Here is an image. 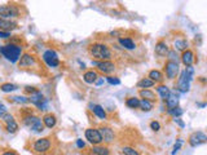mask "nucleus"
<instances>
[{
	"label": "nucleus",
	"mask_w": 207,
	"mask_h": 155,
	"mask_svg": "<svg viewBox=\"0 0 207 155\" xmlns=\"http://www.w3.org/2000/svg\"><path fill=\"white\" fill-rule=\"evenodd\" d=\"M90 52H91V54H92L95 58L100 59V62H102V61H109V58L112 57L110 49H109L105 44H101V43L92 44L91 48H90Z\"/></svg>",
	"instance_id": "1"
},
{
	"label": "nucleus",
	"mask_w": 207,
	"mask_h": 155,
	"mask_svg": "<svg viewBox=\"0 0 207 155\" xmlns=\"http://www.w3.org/2000/svg\"><path fill=\"white\" fill-rule=\"evenodd\" d=\"M21 47L18 45H14V44H7V45H3L0 48V52H2V54L10 62H17L19 61V56H21Z\"/></svg>",
	"instance_id": "2"
},
{
	"label": "nucleus",
	"mask_w": 207,
	"mask_h": 155,
	"mask_svg": "<svg viewBox=\"0 0 207 155\" xmlns=\"http://www.w3.org/2000/svg\"><path fill=\"white\" fill-rule=\"evenodd\" d=\"M24 124H25L26 127L31 128L34 132H38V133L44 129V123L41 121L40 118L34 116V115H30V116L24 118Z\"/></svg>",
	"instance_id": "3"
},
{
	"label": "nucleus",
	"mask_w": 207,
	"mask_h": 155,
	"mask_svg": "<svg viewBox=\"0 0 207 155\" xmlns=\"http://www.w3.org/2000/svg\"><path fill=\"white\" fill-rule=\"evenodd\" d=\"M43 59H44V62L49 66V67H56L60 65V59H58V56L54 50L52 49H48L46 50L44 53H43Z\"/></svg>",
	"instance_id": "4"
},
{
	"label": "nucleus",
	"mask_w": 207,
	"mask_h": 155,
	"mask_svg": "<svg viewBox=\"0 0 207 155\" xmlns=\"http://www.w3.org/2000/svg\"><path fill=\"white\" fill-rule=\"evenodd\" d=\"M85 138L93 145H99L104 141L101 132L99 129H93V128H90L85 131Z\"/></svg>",
	"instance_id": "5"
},
{
	"label": "nucleus",
	"mask_w": 207,
	"mask_h": 155,
	"mask_svg": "<svg viewBox=\"0 0 207 155\" xmlns=\"http://www.w3.org/2000/svg\"><path fill=\"white\" fill-rule=\"evenodd\" d=\"M30 102H32L34 105H36V106L39 107V110H43V111L47 110L48 101H47V98L43 96L40 92H36V93H34V95H31Z\"/></svg>",
	"instance_id": "6"
},
{
	"label": "nucleus",
	"mask_w": 207,
	"mask_h": 155,
	"mask_svg": "<svg viewBox=\"0 0 207 155\" xmlns=\"http://www.w3.org/2000/svg\"><path fill=\"white\" fill-rule=\"evenodd\" d=\"M206 142H207V136L203 132H194L189 137V145L192 147H197L199 145L206 143Z\"/></svg>",
	"instance_id": "7"
},
{
	"label": "nucleus",
	"mask_w": 207,
	"mask_h": 155,
	"mask_svg": "<svg viewBox=\"0 0 207 155\" xmlns=\"http://www.w3.org/2000/svg\"><path fill=\"white\" fill-rule=\"evenodd\" d=\"M165 70H166V75L168 79H175L177 76V72H179V65L176 61H168L166 66H165Z\"/></svg>",
	"instance_id": "8"
},
{
	"label": "nucleus",
	"mask_w": 207,
	"mask_h": 155,
	"mask_svg": "<svg viewBox=\"0 0 207 155\" xmlns=\"http://www.w3.org/2000/svg\"><path fill=\"white\" fill-rule=\"evenodd\" d=\"M93 65L97 66L101 72L104 74H112V72L115 70V65L110 61H102V62H93Z\"/></svg>",
	"instance_id": "9"
},
{
	"label": "nucleus",
	"mask_w": 207,
	"mask_h": 155,
	"mask_svg": "<svg viewBox=\"0 0 207 155\" xmlns=\"http://www.w3.org/2000/svg\"><path fill=\"white\" fill-rule=\"evenodd\" d=\"M51 147V141L48 138H40L36 140L34 143V150L36 152H46Z\"/></svg>",
	"instance_id": "10"
},
{
	"label": "nucleus",
	"mask_w": 207,
	"mask_h": 155,
	"mask_svg": "<svg viewBox=\"0 0 207 155\" xmlns=\"http://www.w3.org/2000/svg\"><path fill=\"white\" fill-rule=\"evenodd\" d=\"M189 87H190V80L187 78L185 75V71L181 72V75L179 78V83H177V89L181 92V93H187L189 90Z\"/></svg>",
	"instance_id": "11"
},
{
	"label": "nucleus",
	"mask_w": 207,
	"mask_h": 155,
	"mask_svg": "<svg viewBox=\"0 0 207 155\" xmlns=\"http://www.w3.org/2000/svg\"><path fill=\"white\" fill-rule=\"evenodd\" d=\"M0 16H2V19L16 17V16H18V10L14 7H2L0 8Z\"/></svg>",
	"instance_id": "12"
},
{
	"label": "nucleus",
	"mask_w": 207,
	"mask_h": 155,
	"mask_svg": "<svg viewBox=\"0 0 207 155\" xmlns=\"http://www.w3.org/2000/svg\"><path fill=\"white\" fill-rule=\"evenodd\" d=\"M181 61H182V64L189 67L193 65V62H194V54H193V52L192 50H185L182 52V54H181Z\"/></svg>",
	"instance_id": "13"
},
{
	"label": "nucleus",
	"mask_w": 207,
	"mask_h": 155,
	"mask_svg": "<svg viewBox=\"0 0 207 155\" xmlns=\"http://www.w3.org/2000/svg\"><path fill=\"white\" fill-rule=\"evenodd\" d=\"M18 62H19V67H27V66L34 65L35 59H34V57H32V56L25 53V54H22V57H21V59Z\"/></svg>",
	"instance_id": "14"
},
{
	"label": "nucleus",
	"mask_w": 207,
	"mask_h": 155,
	"mask_svg": "<svg viewBox=\"0 0 207 155\" xmlns=\"http://www.w3.org/2000/svg\"><path fill=\"white\" fill-rule=\"evenodd\" d=\"M97 78H99V75H97V72L91 70V71H87L85 74L83 75V79L85 83H88V84H93V83L97 81Z\"/></svg>",
	"instance_id": "15"
},
{
	"label": "nucleus",
	"mask_w": 207,
	"mask_h": 155,
	"mask_svg": "<svg viewBox=\"0 0 207 155\" xmlns=\"http://www.w3.org/2000/svg\"><path fill=\"white\" fill-rule=\"evenodd\" d=\"M119 44H121L123 48L128 49V50H132V49L136 48V44L133 43V40L129 39V38H121L119 39Z\"/></svg>",
	"instance_id": "16"
},
{
	"label": "nucleus",
	"mask_w": 207,
	"mask_h": 155,
	"mask_svg": "<svg viewBox=\"0 0 207 155\" xmlns=\"http://www.w3.org/2000/svg\"><path fill=\"white\" fill-rule=\"evenodd\" d=\"M155 53L158 56H166L168 53V47L165 41H158L155 45Z\"/></svg>",
	"instance_id": "17"
},
{
	"label": "nucleus",
	"mask_w": 207,
	"mask_h": 155,
	"mask_svg": "<svg viewBox=\"0 0 207 155\" xmlns=\"http://www.w3.org/2000/svg\"><path fill=\"white\" fill-rule=\"evenodd\" d=\"M166 105H167L168 110H173V109L179 107V106H177V105H179V97H177L176 95H172V93H171L170 98L166 101Z\"/></svg>",
	"instance_id": "18"
},
{
	"label": "nucleus",
	"mask_w": 207,
	"mask_h": 155,
	"mask_svg": "<svg viewBox=\"0 0 207 155\" xmlns=\"http://www.w3.org/2000/svg\"><path fill=\"white\" fill-rule=\"evenodd\" d=\"M157 90H158V93H159L161 98L165 100V101H167V100L170 98V96H171V90H170L168 87H166V85H159V87H157Z\"/></svg>",
	"instance_id": "19"
},
{
	"label": "nucleus",
	"mask_w": 207,
	"mask_h": 155,
	"mask_svg": "<svg viewBox=\"0 0 207 155\" xmlns=\"http://www.w3.org/2000/svg\"><path fill=\"white\" fill-rule=\"evenodd\" d=\"M101 134H102V138L105 142H112L114 138V132L110 128H101Z\"/></svg>",
	"instance_id": "20"
},
{
	"label": "nucleus",
	"mask_w": 207,
	"mask_h": 155,
	"mask_svg": "<svg viewBox=\"0 0 207 155\" xmlns=\"http://www.w3.org/2000/svg\"><path fill=\"white\" fill-rule=\"evenodd\" d=\"M173 47H175V49L177 50H188V47H189V43L187 40H184V39H179V40H175L173 41Z\"/></svg>",
	"instance_id": "21"
},
{
	"label": "nucleus",
	"mask_w": 207,
	"mask_h": 155,
	"mask_svg": "<svg viewBox=\"0 0 207 155\" xmlns=\"http://www.w3.org/2000/svg\"><path fill=\"white\" fill-rule=\"evenodd\" d=\"M56 116L52 115V114H48V115H46L44 118H43V123H44V126L47 128H53L54 126H56Z\"/></svg>",
	"instance_id": "22"
},
{
	"label": "nucleus",
	"mask_w": 207,
	"mask_h": 155,
	"mask_svg": "<svg viewBox=\"0 0 207 155\" xmlns=\"http://www.w3.org/2000/svg\"><path fill=\"white\" fill-rule=\"evenodd\" d=\"M140 96L143 97V100H146V101H154L155 100V95L151 90L149 89H141L140 90Z\"/></svg>",
	"instance_id": "23"
},
{
	"label": "nucleus",
	"mask_w": 207,
	"mask_h": 155,
	"mask_svg": "<svg viewBox=\"0 0 207 155\" xmlns=\"http://www.w3.org/2000/svg\"><path fill=\"white\" fill-rule=\"evenodd\" d=\"M92 111H93V114H95L97 118H100V119H105L106 118V112H105L104 107L100 106V105H93Z\"/></svg>",
	"instance_id": "24"
},
{
	"label": "nucleus",
	"mask_w": 207,
	"mask_h": 155,
	"mask_svg": "<svg viewBox=\"0 0 207 155\" xmlns=\"http://www.w3.org/2000/svg\"><path fill=\"white\" fill-rule=\"evenodd\" d=\"M155 84V81H153L151 79H149V78H144V79H141L139 83H137V87L139 88H150V87H153Z\"/></svg>",
	"instance_id": "25"
},
{
	"label": "nucleus",
	"mask_w": 207,
	"mask_h": 155,
	"mask_svg": "<svg viewBox=\"0 0 207 155\" xmlns=\"http://www.w3.org/2000/svg\"><path fill=\"white\" fill-rule=\"evenodd\" d=\"M16 23L14 22H10V21H7V19H0V27H2V31H4L5 28L7 30H12V28H16Z\"/></svg>",
	"instance_id": "26"
},
{
	"label": "nucleus",
	"mask_w": 207,
	"mask_h": 155,
	"mask_svg": "<svg viewBox=\"0 0 207 155\" xmlns=\"http://www.w3.org/2000/svg\"><path fill=\"white\" fill-rule=\"evenodd\" d=\"M140 103H141V101H140L139 98H136V97H131V98H128V100L126 101V105H127L128 107H131V109H137V107H140Z\"/></svg>",
	"instance_id": "27"
},
{
	"label": "nucleus",
	"mask_w": 207,
	"mask_h": 155,
	"mask_svg": "<svg viewBox=\"0 0 207 155\" xmlns=\"http://www.w3.org/2000/svg\"><path fill=\"white\" fill-rule=\"evenodd\" d=\"M149 79H151L153 81H161V80L163 79L162 72L158 71V70H151V71L149 72Z\"/></svg>",
	"instance_id": "28"
},
{
	"label": "nucleus",
	"mask_w": 207,
	"mask_h": 155,
	"mask_svg": "<svg viewBox=\"0 0 207 155\" xmlns=\"http://www.w3.org/2000/svg\"><path fill=\"white\" fill-rule=\"evenodd\" d=\"M92 151L96 155H109V149L104 146H93Z\"/></svg>",
	"instance_id": "29"
},
{
	"label": "nucleus",
	"mask_w": 207,
	"mask_h": 155,
	"mask_svg": "<svg viewBox=\"0 0 207 155\" xmlns=\"http://www.w3.org/2000/svg\"><path fill=\"white\" fill-rule=\"evenodd\" d=\"M16 89H18V87L14 84H10V83H4V84H2V92H4V93L13 92Z\"/></svg>",
	"instance_id": "30"
},
{
	"label": "nucleus",
	"mask_w": 207,
	"mask_h": 155,
	"mask_svg": "<svg viewBox=\"0 0 207 155\" xmlns=\"http://www.w3.org/2000/svg\"><path fill=\"white\" fill-rule=\"evenodd\" d=\"M140 107L143 111H150L151 109H153V103H151L150 101H146V100H141Z\"/></svg>",
	"instance_id": "31"
},
{
	"label": "nucleus",
	"mask_w": 207,
	"mask_h": 155,
	"mask_svg": "<svg viewBox=\"0 0 207 155\" xmlns=\"http://www.w3.org/2000/svg\"><path fill=\"white\" fill-rule=\"evenodd\" d=\"M17 129H18V124L14 120L10 123H7V131L9 133H14V132H17Z\"/></svg>",
	"instance_id": "32"
},
{
	"label": "nucleus",
	"mask_w": 207,
	"mask_h": 155,
	"mask_svg": "<svg viewBox=\"0 0 207 155\" xmlns=\"http://www.w3.org/2000/svg\"><path fill=\"white\" fill-rule=\"evenodd\" d=\"M182 109L181 107H176V109H173V110H168V114H171V115H173L175 118H180L182 115Z\"/></svg>",
	"instance_id": "33"
},
{
	"label": "nucleus",
	"mask_w": 207,
	"mask_h": 155,
	"mask_svg": "<svg viewBox=\"0 0 207 155\" xmlns=\"http://www.w3.org/2000/svg\"><path fill=\"white\" fill-rule=\"evenodd\" d=\"M9 100H12L13 102H18V103H26V102H30V98H26V97H21V96H14V97H10Z\"/></svg>",
	"instance_id": "34"
},
{
	"label": "nucleus",
	"mask_w": 207,
	"mask_h": 155,
	"mask_svg": "<svg viewBox=\"0 0 207 155\" xmlns=\"http://www.w3.org/2000/svg\"><path fill=\"white\" fill-rule=\"evenodd\" d=\"M182 143H184L182 138H177V140H176L175 145H173V151H172V155H175V154L180 150V147H181V145H182Z\"/></svg>",
	"instance_id": "35"
},
{
	"label": "nucleus",
	"mask_w": 207,
	"mask_h": 155,
	"mask_svg": "<svg viewBox=\"0 0 207 155\" xmlns=\"http://www.w3.org/2000/svg\"><path fill=\"white\" fill-rule=\"evenodd\" d=\"M185 75H187V78L192 81L193 80V75H194V69L192 67V66H189V67H185Z\"/></svg>",
	"instance_id": "36"
},
{
	"label": "nucleus",
	"mask_w": 207,
	"mask_h": 155,
	"mask_svg": "<svg viewBox=\"0 0 207 155\" xmlns=\"http://www.w3.org/2000/svg\"><path fill=\"white\" fill-rule=\"evenodd\" d=\"M0 118H2V120L7 124V123H10V121H13V116L10 115V114H0Z\"/></svg>",
	"instance_id": "37"
},
{
	"label": "nucleus",
	"mask_w": 207,
	"mask_h": 155,
	"mask_svg": "<svg viewBox=\"0 0 207 155\" xmlns=\"http://www.w3.org/2000/svg\"><path fill=\"white\" fill-rule=\"evenodd\" d=\"M123 154L124 155H140L135 149L132 147H123Z\"/></svg>",
	"instance_id": "38"
},
{
	"label": "nucleus",
	"mask_w": 207,
	"mask_h": 155,
	"mask_svg": "<svg viewBox=\"0 0 207 155\" xmlns=\"http://www.w3.org/2000/svg\"><path fill=\"white\" fill-rule=\"evenodd\" d=\"M106 80H107V83H110V84H113V85H118V84H121V80H119L118 78L107 76V78H106Z\"/></svg>",
	"instance_id": "39"
},
{
	"label": "nucleus",
	"mask_w": 207,
	"mask_h": 155,
	"mask_svg": "<svg viewBox=\"0 0 207 155\" xmlns=\"http://www.w3.org/2000/svg\"><path fill=\"white\" fill-rule=\"evenodd\" d=\"M150 128L157 132V131L161 129V124H159L158 121H151V123H150Z\"/></svg>",
	"instance_id": "40"
},
{
	"label": "nucleus",
	"mask_w": 207,
	"mask_h": 155,
	"mask_svg": "<svg viewBox=\"0 0 207 155\" xmlns=\"http://www.w3.org/2000/svg\"><path fill=\"white\" fill-rule=\"evenodd\" d=\"M173 120H175V123H176V124H179V126H180L181 128H184V127H185V123H184V121H182L180 118H175Z\"/></svg>",
	"instance_id": "41"
},
{
	"label": "nucleus",
	"mask_w": 207,
	"mask_h": 155,
	"mask_svg": "<svg viewBox=\"0 0 207 155\" xmlns=\"http://www.w3.org/2000/svg\"><path fill=\"white\" fill-rule=\"evenodd\" d=\"M0 36H2L3 39H7L10 36V33H7V31H0Z\"/></svg>",
	"instance_id": "42"
},
{
	"label": "nucleus",
	"mask_w": 207,
	"mask_h": 155,
	"mask_svg": "<svg viewBox=\"0 0 207 155\" xmlns=\"http://www.w3.org/2000/svg\"><path fill=\"white\" fill-rule=\"evenodd\" d=\"M25 90H26V92H29V93H32V95L38 92L35 88H32V87H26V88H25Z\"/></svg>",
	"instance_id": "43"
},
{
	"label": "nucleus",
	"mask_w": 207,
	"mask_h": 155,
	"mask_svg": "<svg viewBox=\"0 0 207 155\" xmlns=\"http://www.w3.org/2000/svg\"><path fill=\"white\" fill-rule=\"evenodd\" d=\"M77 146L82 149V147L85 146V143H84V141H82V140H77Z\"/></svg>",
	"instance_id": "44"
},
{
	"label": "nucleus",
	"mask_w": 207,
	"mask_h": 155,
	"mask_svg": "<svg viewBox=\"0 0 207 155\" xmlns=\"http://www.w3.org/2000/svg\"><path fill=\"white\" fill-rule=\"evenodd\" d=\"M3 155H17L14 151H5V152H3Z\"/></svg>",
	"instance_id": "45"
},
{
	"label": "nucleus",
	"mask_w": 207,
	"mask_h": 155,
	"mask_svg": "<svg viewBox=\"0 0 207 155\" xmlns=\"http://www.w3.org/2000/svg\"><path fill=\"white\" fill-rule=\"evenodd\" d=\"M102 83H104V79L101 78V79H99V80L96 81V84H97V85H100V84H102Z\"/></svg>",
	"instance_id": "46"
},
{
	"label": "nucleus",
	"mask_w": 207,
	"mask_h": 155,
	"mask_svg": "<svg viewBox=\"0 0 207 155\" xmlns=\"http://www.w3.org/2000/svg\"><path fill=\"white\" fill-rule=\"evenodd\" d=\"M0 110H2V114H5V106L2 103V106H0Z\"/></svg>",
	"instance_id": "47"
}]
</instances>
